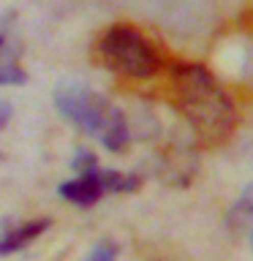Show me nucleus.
Listing matches in <instances>:
<instances>
[{"instance_id":"20e7f679","label":"nucleus","mask_w":253,"mask_h":261,"mask_svg":"<svg viewBox=\"0 0 253 261\" xmlns=\"http://www.w3.org/2000/svg\"><path fill=\"white\" fill-rule=\"evenodd\" d=\"M98 52L112 71H120L134 79H147L161 68L158 52L153 49V44L139 30L125 28V24L106 30L98 44Z\"/></svg>"},{"instance_id":"f03ea898","label":"nucleus","mask_w":253,"mask_h":261,"mask_svg":"<svg viewBox=\"0 0 253 261\" xmlns=\"http://www.w3.org/2000/svg\"><path fill=\"white\" fill-rule=\"evenodd\" d=\"M55 106L68 122L95 136L106 150L122 152L128 147L131 128L125 114L85 85H60L55 90Z\"/></svg>"},{"instance_id":"1a4fd4ad","label":"nucleus","mask_w":253,"mask_h":261,"mask_svg":"<svg viewBox=\"0 0 253 261\" xmlns=\"http://www.w3.org/2000/svg\"><path fill=\"white\" fill-rule=\"evenodd\" d=\"M250 248H253V234H250Z\"/></svg>"},{"instance_id":"f257e3e1","label":"nucleus","mask_w":253,"mask_h":261,"mask_svg":"<svg viewBox=\"0 0 253 261\" xmlns=\"http://www.w3.org/2000/svg\"><path fill=\"white\" fill-rule=\"evenodd\" d=\"M177 106L204 142H218L234 125V103L218 79L199 63H180L174 68Z\"/></svg>"},{"instance_id":"6e6552de","label":"nucleus","mask_w":253,"mask_h":261,"mask_svg":"<svg viewBox=\"0 0 253 261\" xmlns=\"http://www.w3.org/2000/svg\"><path fill=\"white\" fill-rule=\"evenodd\" d=\"M82 261H117V245L109 242V240H104V242H98L93 250L87 253Z\"/></svg>"},{"instance_id":"0eeeda50","label":"nucleus","mask_w":253,"mask_h":261,"mask_svg":"<svg viewBox=\"0 0 253 261\" xmlns=\"http://www.w3.org/2000/svg\"><path fill=\"white\" fill-rule=\"evenodd\" d=\"M250 220H253V185H248L240 196H237L234 207L229 212V223L237 226V228H242L245 223H250Z\"/></svg>"},{"instance_id":"39448f33","label":"nucleus","mask_w":253,"mask_h":261,"mask_svg":"<svg viewBox=\"0 0 253 261\" xmlns=\"http://www.w3.org/2000/svg\"><path fill=\"white\" fill-rule=\"evenodd\" d=\"M49 226H52L49 218H30V220H24V223L3 228V231H0V256H11V253L28 248V245L36 242Z\"/></svg>"},{"instance_id":"7ed1b4c3","label":"nucleus","mask_w":253,"mask_h":261,"mask_svg":"<svg viewBox=\"0 0 253 261\" xmlns=\"http://www.w3.org/2000/svg\"><path fill=\"white\" fill-rule=\"evenodd\" d=\"M71 169L77 171V177L60 182L57 193H60L68 204H77V207H93V204L101 201L106 193H134V191H139V185H142L139 174L101 169L98 166V158L87 150H79L73 155Z\"/></svg>"},{"instance_id":"423d86ee","label":"nucleus","mask_w":253,"mask_h":261,"mask_svg":"<svg viewBox=\"0 0 253 261\" xmlns=\"http://www.w3.org/2000/svg\"><path fill=\"white\" fill-rule=\"evenodd\" d=\"M28 79L19 65V46L0 36V85H22Z\"/></svg>"}]
</instances>
